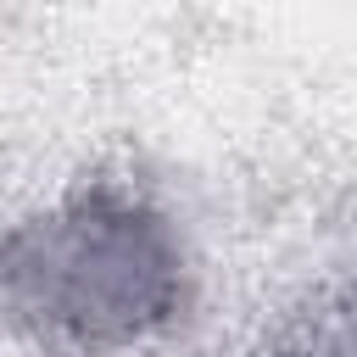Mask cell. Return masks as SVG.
Returning a JSON list of instances; mask_svg holds the SVG:
<instances>
[{
  "instance_id": "obj_1",
  "label": "cell",
  "mask_w": 357,
  "mask_h": 357,
  "mask_svg": "<svg viewBox=\"0 0 357 357\" xmlns=\"http://www.w3.org/2000/svg\"><path fill=\"white\" fill-rule=\"evenodd\" d=\"M6 279L78 340H128L178 296V251L123 201H78L6 245Z\"/></svg>"
}]
</instances>
